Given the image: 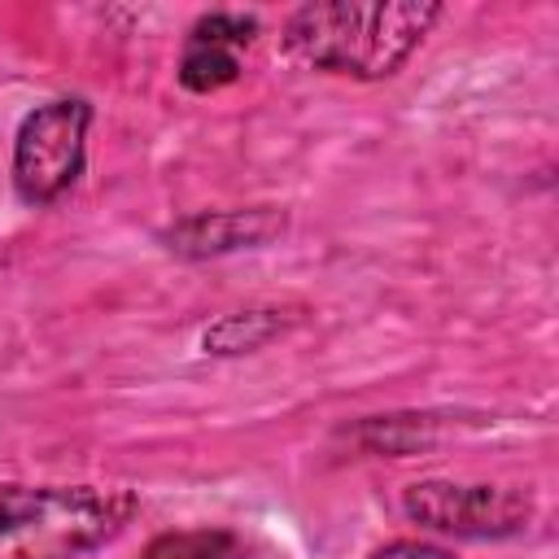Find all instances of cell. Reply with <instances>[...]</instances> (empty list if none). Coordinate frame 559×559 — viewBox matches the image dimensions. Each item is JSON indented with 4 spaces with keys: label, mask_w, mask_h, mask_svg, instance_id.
<instances>
[{
    "label": "cell",
    "mask_w": 559,
    "mask_h": 559,
    "mask_svg": "<svg viewBox=\"0 0 559 559\" xmlns=\"http://www.w3.org/2000/svg\"><path fill=\"white\" fill-rule=\"evenodd\" d=\"M437 17L441 4L432 0H319L288 17L284 44L301 66L349 79H389L424 44Z\"/></svg>",
    "instance_id": "6da1fadb"
},
{
    "label": "cell",
    "mask_w": 559,
    "mask_h": 559,
    "mask_svg": "<svg viewBox=\"0 0 559 559\" xmlns=\"http://www.w3.org/2000/svg\"><path fill=\"white\" fill-rule=\"evenodd\" d=\"M135 515L127 489L0 485V559H79Z\"/></svg>",
    "instance_id": "7a4b0ae2"
},
{
    "label": "cell",
    "mask_w": 559,
    "mask_h": 559,
    "mask_svg": "<svg viewBox=\"0 0 559 559\" xmlns=\"http://www.w3.org/2000/svg\"><path fill=\"white\" fill-rule=\"evenodd\" d=\"M87 122H92V109L83 100H52L26 114L13 144V183L22 201L48 205L79 179Z\"/></svg>",
    "instance_id": "3957f363"
},
{
    "label": "cell",
    "mask_w": 559,
    "mask_h": 559,
    "mask_svg": "<svg viewBox=\"0 0 559 559\" xmlns=\"http://www.w3.org/2000/svg\"><path fill=\"white\" fill-rule=\"evenodd\" d=\"M406 515L459 533V537H502L528 520V498L498 485H450V480H419L402 498Z\"/></svg>",
    "instance_id": "277c9868"
},
{
    "label": "cell",
    "mask_w": 559,
    "mask_h": 559,
    "mask_svg": "<svg viewBox=\"0 0 559 559\" xmlns=\"http://www.w3.org/2000/svg\"><path fill=\"white\" fill-rule=\"evenodd\" d=\"M258 22L245 13H210L192 26L183 61H179V83L188 92H218L240 74L236 48L253 44Z\"/></svg>",
    "instance_id": "5b68a950"
},
{
    "label": "cell",
    "mask_w": 559,
    "mask_h": 559,
    "mask_svg": "<svg viewBox=\"0 0 559 559\" xmlns=\"http://www.w3.org/2000/svg\"><path fill=\"white\" fill-rule=\"evenodd\" d=\"M284 231V214L271 205L258 210H218V214H197L183 218L179 227L166 231L170 249L183 258H210V253H227V249H249V245H266L271 236Z\"/></svg>",
    "instance_id": "8992f818"
},
{
    "label": "cell",
    "mask_w": 559,
    "mask_h": 559,
    "mask_svg": "<svg viewBox=\"0 0 559 559\" xmlns=\"http://www.w3.org/2000/svg\"><path fill=\"white\" fill-rule=\"evenodd\" d=\"M144 559H245V546L223 528H188V533H162Z\"/></svg>",
    "instance_id": "52a82bcc"
},
{
    "label": "cell",
    "mask_w": 559,
    "mask_h": 559,
    "mask_svg": "<svg viewBox=\"0 0 559 559\" xmlns=\"http://www.w3.org/2000/svg\"><path fill=\"white\" fill-rule=\"evenodd\" d=\"M284 323L275 319V310H245V314H227L223 323H214L205 332V349L210 354H249L258 345H266Z\"/></svg>",
    "instance_id": "ba28073f"
},
{
    "label": "cell",
    "mask_w": 559,
    "mask_h": 559,
    "mask_svg": "<svg viewBox=\"0 0 559 559\" xmlns=\"http://www.w3.org/2000/svg\"><path fill=\"white\" fill-rule=\"evenodd\" d=\"M371 559H450V555L437 546H424V542H393V546L376 550Z\"/></svg>",
    "instance_id": "9c48e42d"
}]
</instances>
